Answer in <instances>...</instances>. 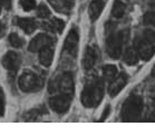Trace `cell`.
Wrapping results in <instances>:
<instances>
[{"label":"cell","instance_id":"obj_1","mask_svg":"<svg viewBox=\"0 0 155 136\" xmlns=\"http://www.w3.org/2000/svg\"><path fill=\"white\" fill-rule=\"evenodd\" d=\"M106 27H108L105 41L106 52L112 59H118L123 52L124 45L128 38V30L117 32L114 29L113 25H107Z\"/></svg>","mask_w":155,"mask_h":136},{"label":"cell","instance_id":"obj_2","mask_svg":"<svg viewBox=\"0 0 155 136\" xmlns=\"http://www.w3.org/2000/svg\"><path fill=\"white\" fill-rule=\"evenodd\" d=\"M104 97V80L102 78H93L86 83L81 91V101L85 107L94 108L102 101Z\"/></svg>","mask_w":155,"mask_h":136},{"label":"cell","instance_id":"obj_3","mask_svg":"<svg viewBox=\"0 0 155 136\" xmlns=\"http://www.w3.org/2000/svg\"><path fill=\"white\" fill-rule=\"evenodd\" d=\"M134 46L140 58L148 61L155 54V32L151 29L144 30L136 37Z\"/></svg>","mask_w":155,"mask_h":136},{"label":"cell","instance_id":"obj_4","mask_svg":"<svg viewBox=\"0 0 155 136\" xmlns=\"http://www.w3.org/2000/svg\"><path fill=\"white\" fill-rule=\"evenodd\" d=\"M143 99L138 95H130L124 101L120 111V118L123 122H138L143 114Z\"/></svg>","mask_w":155,"mask_h":136},{"label":"cell","instance_id":"obj_5","mask_svg":"<svg viewBox=\"0 0 155 136\" xmlns=\"http://www.w3.org/2000/svg\"><path fill=\"white\" fill-rule=\"evenodd\" d=\"M44 87V78L31 70H26L19 77V88L25 93L38 91Z\"/></svg>","mask_w":155,"mask_h":136},{"label":"cell","instance_id":"obj_6","mask_svg":"<svg viewBox=\"0 0 155 136\" xmlns=\"http://www.w3.org/2000/svg\"><path fill=\"white\" fill-rule=\"evenodd\" d=\"M48 91L50 94L56 93H65V94L74 95V76L71 73H64L56 79L50 81L48 86Z\"/></svg>","mask_w":155,"mask_h":136},{"label":"cell","instance_id":"obj_7","mask_svg":"<svg viewBox=\"0 0 155 136\" xmlns=\"http://www.w3.org/2000/svg\"><path fill=\"white\" fill-rule=\"evenodd\" d=\"M73 98H74V95L59 93V94L54 95L53 97H50L49 106L57 114H65L69 111Z\"/></svg>","mask_w":155,"mask_h":136},{"label":"cell","instance_id":"obj_8","mask_svg":"<svg viewBox=\"0 0 155 136\" xmlns=\"http://www.w3.org/2000/svg\"><path fill=\"white\" fill-rule=\"evenodd\" d=\"M55 42H56V39L53 38L51 36L47 34H38L36 37L32 38V40L29 44L28 49L31 52H37L45 47H53Z\"/></svg>","mask_w":155,"mask_h":136},{"label":"cell","instance_id":"obj_9","mask_svg":"<svg viewBox=\"0 0 155 136\" xmlns=\"http://www.w3.org/2000/svg\"><path fill=\"white\" fill-rule=\"evenodd\" d=\"M1 64L9 73H17L21 66V57L16 51H8L1 59Z\"/></svg>","mask_w":155,"mask_h":136},{"label":"cell","instance_id":"obj_10","mask_svg":"<svg viewBox=\"0 0 155 136\" xmlns=\"http://www.w3.org/2000/svg\"><path fill=\"white\" fill-rule=\"evenodd\" d=\"M99 50L96 46H87L83 57V67L86 70H91L99 59Z\"/></svg>","mask_w":155,"mask_h":136},{"label":"cell","instance_id":"obj_11","mask_svg":"<svg viewBox=\"0 0 155 136\" xmlns=\"http://www.w3.org/2000/svg\"><path fill=\"white\" fill-rule=\"evenodd\" d=\"M78 40H79V36H78L77 28H71L68 32L67 37L65 39L64 42V50L71 55V56H76L77 55V48H78Z\"/></svg>","mask_w":155,"mask_h":136},{"label":"cell","instance_id":"obj_12","mask_svg":"<svg viewBox=\"0 0 155 136\" xmlns=\"http://www.w3.org/2000/svg\"><path fill=\"white\" fill-rule=\"evenodd\" d=\"M127 81H128V75L126 73H122L120 75H117L116 78L110 81V85L108 87V94L112 97H115L116 95H118L123 91L124 87L126 86Z\"/></svg>","mask_w":155,"mask_h":136},{"label":"cell","instance_id":"obj_13","mask_svg":"<svg viewBox=\"0 0 155 136\" xmlns=\"http://www.w3.org/2000/svg\"><path fill=\"white\" fill-rule=\"evenodd\" d=\"M15 25H17L19 28H21L26 34H32L37 28V24L31 18H15Z\"/></svg>","mask_w":155,"mask_h":136},{"label":"cell","instance_id":"obj_14","mask_svg":"<svg viewBox=\"0 0 155 136\" xmlns=\"http://www.w3.org/2000/svg\"><path fill=\"white\" fill-rule=\"evenodd\" d=\"M104 7H105V1H103V0H93L91 5H89V8H88V14H89L91 20L95 21L103 12Z\"/></svg>","mask_w":155,"mask_h":136},{"label":"cell","instance_id":"obj_15","mask_svg":"<svg viewBox=\"0 0 155 136\" xmlns=\"http://www.w3.org/2000/svg\"><path fill=\"white\" fill-rule=\"evenodd\" d=\"M39 54V61L42 66L49 67L53 63L54 58V49L53 47H45V48L40 49L38 51Z\"/></svg>","mask_w":155,"mask_h":136},{"label":"cell","instance_id":"obj_16","mask_svg":"<svg viewBox=\"0 0 155 136\" xmlns=\"http://www.w3.org/2000/svg\"><path fill=\"white\" fill-rule=\"evenodd\" d=\"M44 29H46L48 32H58V34H61V32L65 28V22H64L61 19L59 18H51L49 22L47 24H44Z\"/></svg>","mask_w":155,"mask_h":136},{"label":"cell","instance_id":"obj_17","mask_svg":"<svg viewBox=\"0 0 155 136\" xmlns=\"http://www.w3.org/2000/svg\"><path fill=\"white\" fill-rule=\"evenodd\" d=\"M138 59H140V56H138V54L135 48L128 47L123 52V60L126 65H130V66L136 65L138 63Z\"/></svg>","mask_w":155,"mask_h":136},{"label":"cell","instance_id":"obj_18","mask_svg":"<svg viewBox=\"0 0 155 136\" xmlns=\"http://www.w3.org/2000/svg\"><path fill=\"white\" fill-rule=\"evenodd\" d=\"M126 11V5L125 2H123L122 0H115V2L113 5V8H112V16L117 19H120L124 16Z\"/></svg>","mask_w":155,"mask_h":136},{"label":"cell","instance_id":"obj_19","mask_svg":"<svg viewBox=\"0 0 155 136\" xmlns=\"http://www.w3.org/2000/svg\"><path fill=\"white\" fill-rule=\"evenodd\" d=\"M103 75H104V78H105L108 83H110L112 80H114L118 75V70H117V67L114 66V65H106L103 68Z\"/></svg>","mask_w":155,"mask_h":136},{"label":"cell","instance_id":"obj_20","mask_svg":"<svg viewBox=\"0 0 155 136\" xmlns=\"http://www.w3.org/2000/svg\"><path fill=\"white\" fill-rule=\"evenodd\" d=\"M46 112L47 109L45 106H39V107L35 108V109H31V111L27 112V114L24 117H25V119H28V121H35V119L38 118L39 116L46 114Z\"/></svg>","mask_w":155,"mask_h":136},{"label":"cell","instance_id":"obj_21","mask_svg":"<svg viewBox=\"0 0 155 136\" xmlns=\"http://www.w3.org/2000/svg\"><path fill=\"white\" fill-rule=\"evenodd\" d=\"M8 41H9V44H10L14 48H21V47L24 46V40H22V38H21L19 35H17L16 32H12V34L9 35Z\"/></svg>","mask_w":155,"mask_h":136},{"label":"cell","instance_id":"obj_22","mask_svg":"<svg viewBox=\"0 0 155 136\" xmlns=\"http://www.w3.org/2000/svg\"><path fill=\"white\" fill-rule=\"evenodd\" d=\"M36 14L38 16L39 18H44V19H46V18H49L50 17V10L49 8L47 7L45 4H40L37 7V10H36Z\"/></svg>","mask_w":155,"mask_h":136},{"label":"cell","instance_id":"obj_23","mask_svg":"<svg viewBox=\"0 0 155 136\" xmlns=\"http://www.w3.org/2000/svg\"><path fill=\"white\" fill-rule=\"evenodd\" d=\"M143 22L155 27V11H147L143 17Z\"/></svg>","mask_w":155,"mask_h":136},{"label":"cell","instance_id":"obj_24","mask_svg":"<svg viewBox=\"0 0 155 136\" xmlns=\"http://www.w3.org/2000/svg\"><path fill=\"white\" fill-rule=\"evenodd\" d=\"M20 5L25 11H31L36 8V0H20Z\"/></svg>","mask_w":155,"mask_h":136},{"label":"cell","instance_id":"obj_25","mask_svg":"<svg viewBox=\"0 0 155 136\" xmlns=\"http://www.w3.org/2000/svg\"><path fill=\"white\" fill-rule=\"evenodd\" d=\"M59 2L61 4V6H63L64 9L66 11H69L71 9L74 8V0H59Z\"/></svg>","mask_w":155,"mask_h":136},{"label":"cell","instance_id":"obj_26","mask_svg":"<svg viewBox=\"0 0 155 136\" xmlns=\"http://www.w3.org/2000/svg\"><path fill=\"white\" fill-rule=\"evenodd\" d=\"M5 114V96L4 91L0 88V116H4Z\"/></svg>","mask_w":155,"mask_h":136},{"label":"cell","instance_id":"obj_27","mask_svg":"<svg viewBox=\"0 0 155 136\" xmlns=\"http://www.w3.org/2000/svg\"><path fill=\"white\" fill-rule=\"evenodd\" d=\"M109 112H110V106H106V108L104 109V113H103V115L101 116V118H99V122H104L109 115Z\"/></svg>","mask_w":155,"mask_h":136},{"label":"cell","instance_id":"obj_28","mask_svg":"<svg viewBox=\"0 0 155 136\" xmlns=\"http://www.w3.org/2000/svg\"><path fill=\"white\" fill-rule=\"evenodd\" d=\"M1 1H2V6H4L6 9L9 10L11 8V1H12V0H1Z\"/></svg>","mask_w":155,"mask_h":136},{"label":"cell","instance_id":"obj_29","mask_svg":"<svg viewBox=\"0 0 155 136\" xmlns=\"http://www.w3.org/2000/svg\"><path fill=\"white\" fill-rule=\"evenodd\" d=\"M4 34H5V26L2 22H0V38L4 36Z\"/></svg>","mask_w":155,"mask_h":136},{"label":"cell","instance_id":"obj_30","mask_svg":"<svg viewBox=\"0 0 155 136\" xmlns=\"http://www.w3.org/2000/svg\"><path fill=\"white\" fill-rule=\"evenodd\" d=\"M2 7H4V6H2V1L0 0V12H1V9H2Z\"/></svg>","mask_w":155,"mask_h":136},{"label":"cell","instance_id":"obj_31","mask_svg":"<svg viewBox=\"0 0 155 136\" xmlns=\"http://www.w3.org/2000/svg\"><path fill=\"white\" fill-rule=\"evenodd\" d=\"M151 2H152V5H153V6H155V0H151Z\"/></svg>","mask_w":155,"mask_h":136},{"label":"cell","instance_id":"obj_32","mask_svg":"<svg viewBox=\"0 0 155 136\" xmlns=\"http://www.w3.org/2000/svg\"><path fill=\"white\" fill-rule=\"evenodd\" d=\"M152 74H153V75H154V76H155V67H154V69L152 70Z\"/></svg>","mask_w":155,"mask_h":136},{"label":"cell","instance_id":"obj_33","mask_svg":"<svg viewBox=\"0 0 155 136\" xmlns=\"http://www.w3.org/2000/svg\"><path fill=\"white\" fill-rule=\"evenodd\" d=\"M153 99H154V103H155V96H154V98H153Z\"/></svg>","mask_w":155,"mask_h":136},{"label":"cell","instance_id":"obj_34","mask_svg":"<svg viewBox=\"0 0 155 136\" xmlns=\"http://www.w3.org/2000/svg\"><path fill=\"white\" fill-rule=\"evenodd\" d=\"M103 1H105V2H106V0H103Z\"/></svg>","mask_w":155,"mask_h":136}]
</instances>
